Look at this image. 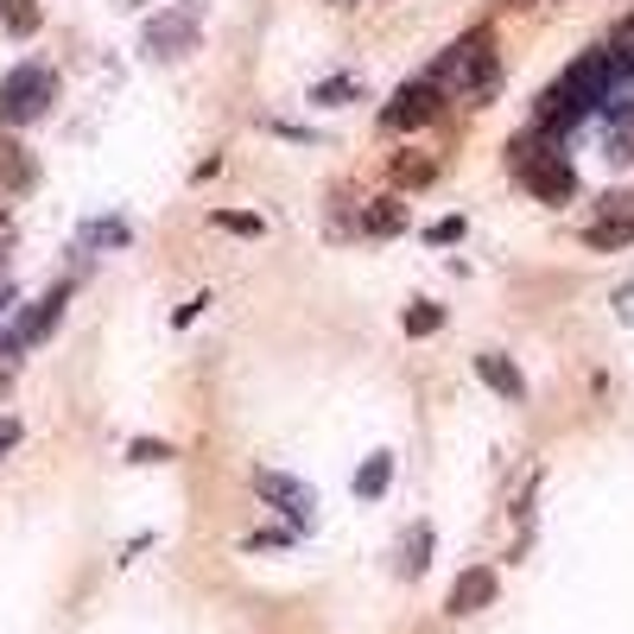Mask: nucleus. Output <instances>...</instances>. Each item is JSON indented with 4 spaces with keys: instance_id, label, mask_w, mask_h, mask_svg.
<instances>
[{
    "instance_id": "f257e3e1",
    "label": "nucleus",
    "mask_w": 634,
    "mask_h": 634,
    "mask_svg": "<svg viewBox=\"0 0 634 634\" xmlns=\"http://www.w3.org/2000/svg\"><path fill=\"white\" fill-rule=\"evenodd\" d=\"M425 83H438V89H445V102H450V96H457V102H483L488 89L501 83L495 38L470 33V38H457V45H445V51H438V64L425 71Z\"/></svg>"
},
{
    "instance_id": "f03ea898",
    "label": "nucleus",
    "mask_w": 634,
    "mask_h": 634,
    "mask_svg": "<svg viewBox=\"0 0 634 634\" xmlns=\"http://www.w3.org/2000/svg\"><path fill=\"white\" fill-rule=\"evenodd\" d=\"M58 96H64V76L51 71V64H13V71L0 76V134H20V127H33L45 114L58 109Z\"/></svg>"
},
{
    "instance_id": "7ed1b4c3",
    "label": "nucleus",
    "mask_w": 634,
    "mask_h": 634,
    "mask_svg": "<svg viewBox=\"0 0 634 634\" xmlns=\"http://www.w3.org/2000/svg\"><path fill=\"white\" fill-rule=\"evenodd\" d=\"M203 45V26H197V0H178V7H159L147 26H140V51L159 58V64H178Z\"/></svg>"
},
{
    "instance_id": "20e7f679",
    "label": "nucleus",
    "mask_w": 634,
    "mask_h": 634,
    "mask_svg": "<svg viewBox=\"0 0 634 634\" xmlns=\"http://www.w3.org/2000/svg\"><path fill=\"white\" fill-rule=\"evenodd\" d=\"M254 495H261V501H273V508L299 526V533H311V526H318V488L299 483V476H286V470H254Z\"/></svg>"
},
{
    "instance_id": "39448f33",
    "label": "nucleus",
    "mask_w": 634,
    "mask_h": 634,
    "mask_svg": "<svg viewBox=\"0 0 634 634\" xmlns=\"http://www.w3.org/2000/svg\"><path fill=\"white\" fill-rule=\"evenodd\" d=\"M438 109H445V89L419 76V83H400V89L387 96V109H381V127H387V134H412V127L438 121Z\"/></svg>"
},
{
    "instance_id": "423d86ee",
    "label": "nucleus",
    "mask_w": 634,
    "mask_h": 634,
    "mask_svg": "<svg viewBox=\"0 0 634 634\" xmlns=\"http://www.w3.org/2000/svg\"><path fill=\"white\" fill-rule=\"evenodd\" d=\"M539 203H571L577 197V172H571V159H564V147H546L539 159H526L521 172H514Z\"/></svg>"
},
{
    "instance_id": "0eeeda50",
    "label": "nucleus",
    "mask_w": 634,
    "mask_h": 634,
    "mask_svg": "<svg viewBox=\"0 0 634 634\" xmlns=\"http://www.w3.org/2000/svg\"><path fill=\"white\" fill-rule=\"evenodd\" d=\"M629 241H634V190H616V197H602V216L584 228V248L591 254H616Z\"/></svg>"
},
{
    "instance_id": "6e6552de",
    "label": "nucleus",
    "mask_w": 634,
    "mask_h": 634,
    "mask_svg": "<svg viewBox=\"0 0 634 634\" xmlns=\"http://www.w3.org/2000/svg\"><path fill=\"white\" fill-rule=\"evenodd\" d=\"M71 293H76V279H58L51 293H38V299L26 304L20 318H13V336H20L26 349H33V343H45V336L64 324V304H71Z\"/></svg>"
},
{
    "instance_id": "1a4fd4ad",
    "label": "nucleus",
    "mask_w": 634,
    "mask_h": 634,
    "mask_svg": "<svg viewBox=\"0 0 634 634\" xmlns=\"http://www.w3.org/2000/svg\"><path fill=\"white\" fill-rule=\"evenodd\" d=\"M495 591H501V577H495L488 564H470V571H457L445 609H450V616H483L488 602H495Z\"/></svg>"
},
{
    "instance_id": "9d476101",
    "label": "nucleus",
    "mask_w": 634,
    "mask_h": 634,
    "mask_svg": "<svg viewBox=\"0 0 634 634\" xmlns=\"http://www.w3.org/2000/svg\"><path fill=\"white\" fill-rule=\"evenodd\" d=\"M476 374H483L488 394H501L508 407H526V374L514 356H501V349H476Z\"/></svg>"
},
{
    "instance_id": "9b49d317",
    "label": "nucleus",
    "mask_w": 634,
    "mask_h": 634,
    "mask_svg": "<svg viewBox=\"0 0 634 634\" xmlns=\"http://www.w3.org/2000/svg\"><path fill=\"white\" fill-rule=\"evenodd\" d=\"M407 223H412L407 190H387V197H374L369 210L356 216V228H362V235H374V241H394V235H407Z\"/></svg>"
},
{
    "instance_id": "f8f14e48",
    "label": "nucleus",
    "mask_w": 634,
    "mask_h": 634,
    "mask_svg": "<svg viewBox=\"0 0 634 634\" xmlns=\"http://www.w3.org/2000/svg\"><path fill=\"white\" fill-rule=\"evenodd\" d=\"M0 190H7V197H33L38 190V159L20 147L13 134H0Z\"/></svg>"
},
{
    "instance_id": "ddd939ff",
    "label": "nucleus",
    "mask_w": 634,
    "mask_h": 634,
    "mask_svg": "<svg viewBox=\"0 0 634 634\" xmlns=\"http://www.w3.org/2000/svg\"><path fill=\"white\" fill-rule=\"evenodd\" d=\"M134 241V228L121 223V216H96V223L76 228V254H114V248H127Z\"/></svg>"
},
{
    "instance_id": "4468645a",
    "label": "nucleus",
    "mask_w": 634,
    "mask_h": 634,
    "mask_svg": "<svg viewBox=\"0 0 634 634\" xmlns=\"http://www.w3.org/2000/svg\"><path fill=\"white\" fill-rule=\"evenodd\" d=\"M38 26H45L38 0H0V33L7 38H38Z\"/></svg>"
},
{
    "instance_id": "2eb2a0df",
    "label": "nucleus",
    "mask_w": 634,
    "mask_h": 634,
    "mask_svg": "<svg viewBox=\"0 0 634 634\" xmlns=\"http://www.w3.org/2000/svg\"><path fill=\"white\" fill-rule=\"evenodd\" d=\"M311 102H318V109H349V102H362V76L336 71V76H324V83H311Z\"/></svg>"
},
{
    "instance_id": "dca6fc26",
    "label": "nucleus",
    "mask_w": 634,
    "mask_h": 634,
    "mask_svg": "<svg viewBox=\"0 0 634 634\" xmlns=\"http://www.w3.org/2000/svg\"><path fill=\"white\" fill-rule=\"evenodd\" d=\"M432 539H438L432 521H419L407 539H400V577H425V564H432Z\"/></svg>"
},
{
    "instance_id": "f3484780",
    "label": "nucleus",
    "mask_w": 634,
    "mask_h": 634,
    "mask_svg": "<svg viewBox=\"0 0 634 634\" xmlns=\"http://www.w3.org/2000/svg\"><path fill=\"white\" fill-rule=\"evenodd\" d=\"M387 483H394V450H374L369 463L356 470V495H362V501H381Z\"/></svg>"
},
{
    "instance_id": "a211bd4d",
    "label": "nucleus",
    "mask_w": 634,
    "mask_h": 634,
    "mask_svg": "<svg viewBox=\"0 0 634 634\" xmlns=\"http://www.w3.org/2000/svg\"><path fill=\"white\" fill-rule=\"evenodd\" d=\"M400 331H407V336H438V331H445V304L412 299L407 311H400Z\"/></svg>"
},
{
    "instance_id": "6ab92c4d",
    "label": "nucleus",
    "mask_w": 634,
    "mask_h": 634,
    "mask_svg": "<svg viewBox=\"0 0 634 634\" xmlns=\"http://www.w3.org/2000/svg\"><path fill=\"white\" fill-rule=\"evenodd\" d=\"M210 223L223 228V235H241V241H261V235H266V223H261V216H248V210H216Z\"/></svg>"
},
{
    "instance_id": "aec40b11",
    "label": "nucleus",
    "mask_w": 634,
    "mask_h": 634,
    "mask_svg": "<svg viewBox=\"0 0 634 634\" xmlns=\"http://www.w3.org/2000/svg\"><path fill=\"white\" fill-rule=\"evenodd\" d=\"M438 178V165H425V159H394V185L400 190H425Z\"/></svg>"
},
{
    "instance_id": "412c9836",
    "label": "nucleus",
    "mask_w": 634,
    "mask_h": 634,
    "mask_svg": "<svg viewBox=\"0 0 634 634\" xmlns=\"http://www.w3.org/2000/svg\"><path fill=\"white\" fill-rule=\"evenodd\" d=\"M127 463H172V445L165 438H134L127 445Z\"/></svg>"
},
{
    "instance_id": "4be33fe9",
    "label": "nucleus",
    "mask_w": 634,
    "mask_h": 634,
    "mask_svg": "<svg viewBox=\"0 0 634 634\" xmlns=\"http://www.w3.org/2000/svg\"><path fill=\"white\" fill-rule=\"evenodd\" d=\"M463 228H470L463 216H438V223L425 228V241H432V248H450V241H463Z\"/></svg>"
},
{
    "instance_id": "5701e85b",
    "label": "nucleus",
    "mask_w": 634,
    "mask_h": 634,
    "mask_svg": "<svg viewBox=\"0 0 634 634\" xmlns=\"http://www.w3.org/2000/svg\"><path fill=\"white\" fill-rule=\"evenodd\" d=\"M203 311H210V293H197V299H185L178 311H172V331H190V324H197Z\"/></svg>"
},
{
    "instance_id": "b1692460",
    "label": "nucleus",
    "mask_w": 634,
    "mask_h": 634,
    "mask_svg": "<svg viewBox=\"0 0 634 634\" xmlns=\"http://www.w3.org/2000/svg\"><path fill=\"white\" fill-rule=\"evenodd\" d=\"M286 546H293V533H254L248 539V552H286Z\"/></svg>"
},
{
    "instance_id": "393cba45",
    "label": "nucleus",
    "mask_w": 634,
    "mask_h": 634,
    "mask_svg": "<svg viewBox=\"0 0 634 634\" xmlns=\"http://www.w3.org/2000/svg\"><path fill=\"white\" fill-rule=\"evenodd\" d=\"M13 304H20V286H13V273H0V318H7Z\"/></svg>"
},
{
    "instance_id": "a878e982",
    "label": "nucleus",
    "mask_w": 634,
    "mask_h": 634,
    "mask_svg": "<svg viewBox=\"0 0 634 634\" xmlns=\"http://www.w3.org/2000/svg\"><path fill=\"white\" fill-rule=\"evenodd\" d=\"M609 304H616V318H634V279H629V286H622V293H616Z\"/></svg>"
},
{
    "instance_id": "bb28decb",
    "label": "nucleus",
    "mask_w": 634,
    "mask_h": 634,
    "mask_svg": "<svg viewBox=\"0 0 634 634\" xmlns=\"http://www.w3.org/2000/svg\"><path fill=\"white\" fill-rule=\"evenodd\" d=\"M121 7H127V13H140V7H152V0H121Z\"/></svg>"
},
{
    "instance_id": "cd10ccee",
    "label": "nucleus",
    "mask_w": 634,
    "mask_h": 634,
    "mask_svg": "<svg viewBox=\"0 0 634 634\" xmlns=\"http://www.w3.org/2000/svg\"><path fill=\"white\" fill-rule=\"evenodd\" d=\"M501 7H526V0H501Z\"/></svg>"
},
{
    "instance_id": "c85d7f7f",
    "label": "nucleus",
    "mask_w": 634,
    "mask_h": 634,
    "mask_svg": "<svg viewBox=\"0 0 634 634\" xmlns=\"http://www.w3.org/2000/svg\"><path fill=\"white\" fill-rule=\"evenodd\" d=\"M331 7H356V0H331Z\"/></svg>"
},
{
    "instance_id": "c756f323",
    "label": "nucleus",
    "mask_w": 634,
    "mask_h": 634,
    "mask_svg": "<svg viewBox=\"0 0 634 634\" xmlns=\"http://www.w3.org/2000/svg\"><path fill=\"white\" fill-rule=\"evenodd\" d=\"M0 273H7V266H0Z\"/></svg>"
}]
</instances>
